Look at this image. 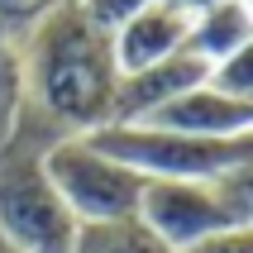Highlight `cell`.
Here are the masks:
<instances>
[{
	"label": "cell",
	"mask_w": 253,
	"mask_h": 253,
	"mask_svg": "<svg viewBox=\"0 0 253 253\" xmlns=\"http://www.w3.org/2000/svg\"><path fill=\"white\" fill-rule=\"evenodd\" d=\"M24 53V115L57 139L96 134L110 125L120 62L115 39L100 34L77 0L53 10L34 34L19 39Z\"/></svg>",
	"instance_id": "6da1fadb"
},
{
	"label": "cell",
	"mask_w": 253,
	"mask_h": 253,
	"mask_svg": "<svg viewBox=\"0 0 253 253\" xmlns=\"http://www.w3.org/2000/svg\"><path fill=\"white\" fill-rule=\"evenodd\" d=\"M53 143L57 134L24 115L0 148V244H10L14 253H72L77 244L82 225L72 220L43 163Z\"/></svg>",
	"instance_id": "7a4b0ae2"
},
{
	"label": "cell",
	"mask_w": 253,
	"mask_h": 253,
	"mask_svg": "<svg viewBox=\"0 0 253 253\" xmlns=\"http://www.w3.org/2000/svg\"><path fill=\"white\" fill-rule=\"evenodd\" d=\"M91 139L139 172L143 182H220L253 158V134L196 139L158 125H105Z\"/></svg>",
	"instance_id": "3957f363"
},
{
	"label": "cell",
	"mask_w": 253,
	"mask_h": 253,
	"mask_svg": "<svg viewBox=\"0 0 253 253\" xmlns=\"http://www.w3.org/2000/svg\"><path fill=\"white\" fill-rule=\"evenodd\" d=\"M48 177L57 196L67 201L77 225H105V220H134L143 201V177L115 153H105L91 134L57 139L48 148Z\"/></svg>",
	"instance_id": "277c9868"
},
{
	"label": "cell",
	"mask_w": 253,
	"mask_h": 253,
	"mask_svg": "<svg viewBox=\"0 0 253 253\" xmlns=\"http://www.w3.org/2000/svg\"><path fill=\"white\" fill-rule=\"evenodd\" d=\"M139 220L172 253L196 249L211 234L234 225L220 182H148L143 186V201H139Z\"/></svg>",
	"instance_id": "5b68a950"
},
{
	"label": "cell",
	"mask_w": 253,
	"mask_h": 253,
	"mask_svg": "<svg viewBox=\"0 0 253 253\" xmlns=\"http://www.w3.org/2000/svg\"><path fill=\"white\" fill-rule=\"evenodd\" d=\"M201 82H211V67L201 57H191V53H177L168 62L143 67V72H120L110 125H143V120H153L158 110H168L177 96H186Z\"/></svg>",
	"instance_id": "8992f818"
},
{
	"label": "cell",
	"mask_w": 253,
	"mask_h": 253,
	"mask_svg": "<svg viewBox=\"0 0 253 253\" xmlns=\"http://www.w3.org/2000/svg\"><path fill=\"white\" fill-rule=\"evenodd\" d=\"M143 125L196 134V139H239V134H253V105L225 96V91L211 86V82H201V86H191L186 96H177L168 110H158L153 120H143Z\"/></svg>",
	"instance_id": "52a82bcc"
},
{
	"label": "cell",
	"mask_w": 253,
	"mask_h": 253,
	"mask_svg": "<svg viewBox=\"0 0 253 253\" xmlns=\"http://www.w3.org/2000/svg\"><path fill=\"white\" fill-rule=\"evenodd\" d=\"M186 34H191V14L153 0L115 34V62L120 72H143L153 62H168V57L186 53Z\"/></svg>",
	"instance_id": "ba28073f"
},
{
	"label": "cell",
	"mask_w": 253,
	"mask_h": 253,
	"mask_svg": "<svg viewBox=\"0 0 253 253\" xmlns=\"http://www.w3.org/2000/svg\"><path fill=\"white\" fill-rule=\"evenodd\" d=\"M253 39V0H220L211 10L191 14V34H186V53L201 57L206 67H220L234 48Z\"/></svg>",
	"instance_id": "9c48e42d"
},
{
	"label": "cell",
	"mask_w": 253,
	"mask_h": 253,
	"mask_svg": "<svg viewBox=\"0 0 253 253\" xmlns=\"http://www.w3.org/2000/svg\"><path fill=\"white\" fill-rule=\"evenodd\" d=\"M72 253H172L168 244L158 239L153 229L134 220H105V225H82Z\"/></svg>",
	"instance_id": "30bf717a"
},
{
	"label": "cell",
	"mask_w": 253,
	"mask_h": 253,
	"mask_svg": "<svg viewBox=\"0 0 253 253\" xmlns=\"http://www.w3.org/2000/svg\"><path fill=\"white\" fill-rule=\"evenodd\" d=\"M19 120H24V53L19 39L0 34V148L10 143Z\"/></svg>",
	"instance_id": "8fae6325"
},
{
	"label": "cell",
	"mask_w": 253,
	"mask_h": 253,
	"mask_svg": "<svg viewBox=\"0 0 253 253\" xmlns=\"http://www.w3.org/2000/svg\"><path fill=\"white\" fill-rule=\"evenodd\" d=\"M211 86H220L225 96L253 105V39L244 43V48H234L220 67H211Z\"/></svg>",
	"instance_id": "7c38bea8"
},
{
	"label": "cell",
	"mask_w": 253,
	"mask_h": 253,
	"mask_svg": "<svg viewBox=\"0 0 253 253\" xmlns=\"http://www.w3.org/2000/svg\"><path fill=\"white\" fill-rule=\"evenodd\" d=\"M67 0H0V34L10 39H24L48 19L53 10H62Z\"/></svg>",
	"instance_id": "4fadbf2b"
},
{
	"label": "cell",
	"mask_w": 253,
	"mask_h": 253,
	"mask_svg": "<svg viewBox=\"0 0 253 253\" xmlns=\"http://www.w3.org/2000/svg\"><path fill=\"white\" fill-rule=\"evenodd\" d=\"M77 5H82V14L100 29V34H110V39H115V34H120L139 10H148L153 0H77Z\"/></svg>",
	"instance_id": "5bb4252c"
},
{
	"label": "cell",
	"mask_w": 253,
	"mask_h": 253,
	"mask_svg": "<svg viewBox=\"0 0 253 253\" xmlns=\"http://www.w3.org/2000/svg\"><path fill=\"white\" fill-rule=\"evenodd\" d=\"M220 191H225V206H229V215H234V225L253 229V158L244 168H234L229 177H220Z\"/></svg>",
	"instance_id": "9a60e30c"
},
{
	"label": "cell",
	"mask_w": 253,
	"mask_h": 253,
	"mask_svg": "<svg viewBox=\"0 0 253 253\" xmlns=\"http://www.w3.org/2000/svg\"><path fill=\"white\" fill-rule=\"evenodd\" d=\"M186 253H253V229L249 225H229V229L211 234L206 244H196V249H186Z\"/></svg>",
	"instance_id": "2e32d148"
},
{
	"label": "cell",
	"mask_w": 253,
	"mask_h": 253,
	"mask_svg": "<svg viewBox=\"0 0 253 253\" xmlns=\"http://www.w3.org/2000/svg\"><path fill=\"white\" fill-rule=\"evenodd\" d=\"M163 5H172V10H182V14H201V10H211V5H220V0H163Z\"/></svg>",
	"instance_id": "e0dca14e"
},
{
	"label": "cell",
	"mask_w": 253,
	"mask_h": 253,
	"mask_svg": "<svg viewBox=\"0 0 253 253\" xmlns=\"http://www.w3.org/2000/svg\"><path fill=\"white\" fill-rule=\"evenodd\" d=\"M0 253H14V249H10V244H0Z\"/></svg>",
	"instance_id": "ac0fdd59"
}]
</instances>
